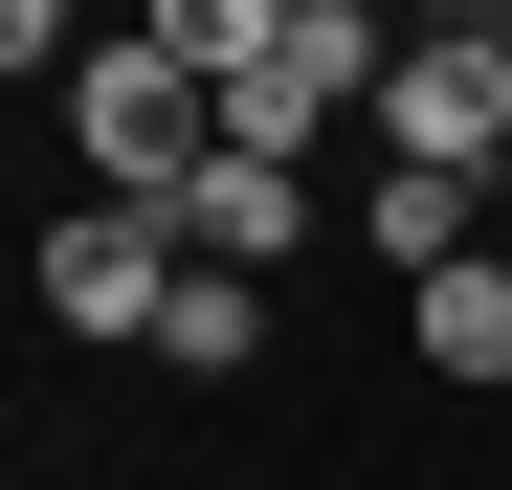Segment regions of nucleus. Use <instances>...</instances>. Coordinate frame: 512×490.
Wrapping results in <instances>:
<instances>
[{
	"mask_svg": "<svg viewBox=\"0 0 512 490\" xmlns=\"http://www.w3.org/2000/svg\"><path fill=\"white\" fill-rule=\"evenodd\" d=\"M379 156H446V179H512V23H490V0L401 23V67H379Z\"/></svg>",
	"mask_w": 512,
	"mask_h": 490,
	"instance_id": "nucleus-1",
	"label": "nucleus"
},
{
	"mask_svg": "<svg viewBox=\"0 0 512 490\" xmlns=\"http://www.w3.org/2000/svg\"><path fill=\"white\" fill-rule=\"evenodd\" d=\"M201 156H223V90H201L179 45L112 23V45H90V201H179Z\"/></svg>",
	"mask_w": 512,
	"mask_h": 490,
	"instance_id": "nucleus-2",
	"label": "nucleus"
},
{
	"mask_svg": "<svg viewBox=\"0 0 512 490\" xmlns=\"http://www.w3.org/2000/svg\"><path fill=\"white\" fill-rule=\"evenodd\" d=\"M179 268H201V245L156 223V201H67V223H45V312H67L90 357H112V335L156 357V312H179Z\"/></svg>",
	"mask_w": 512,
	"mask_h": 490,
	"instance_id": "nucleus-3",
	"label": "nucleus"
},
{
	"mask_svg": "<svg viewBox=\"0 0 512 490\" xmlns=\"http://www.w3.org/2000/svg\"><path fill=\"white\" fill-rule=\"evenodd\" d=\"M379 67H401V23H312V0H290V45L223 67V134L290 156V134H334V112H379Z\"/></svg>",
	"mask_w": 512,
	"mask_h": 490,
	"instance_id": "nucleus-4",
	"label": "nucleus"
},
{
	"mask_svg": "<svg viewBox=\"0 0 512 490\" xmlns=\"http://www.w3.org/2000/svg\"><path fill=\"white\" fill-rule=\"evenodd\" d=\"M156 223H179L201 268H268V290H290V245H312V201H290V156H245V134H223V156H201V179L156 201Z\"/></svg>",
	"mask_w": 512,
	"mask_h": 490,
	"instance_id": "nucleus-5",
	"label": "nucleus"
},
{
	"mask_svg": "<svg viewBox=\"0 0 512 490\" xmlns=\"http://www.w3.org/2000/svg\"><path fill=\"white\" fill-rule=\"evenodd\" d=\"M490 223V179H446V156H379V201H357V245H379V268L423 290V268H446V245Z\"/></svg>",
	"mask_w": 512,
	"mask_h": 490,
	"instance_id": "nucleus-6",
	"label": "nucleus"
},
{
	"mask_svg": "<svg viewBox=\"0 0 512 490\" xmlns=\"http://www.w3.org/2000/svg\"><path fill=\"white\" fill-rule=\"evenodd\" d=\"M401 312H423V357H446V379H512V245H446Z\"/></svg>",
	"mask_w": 512,
	"mask_h": 490,
	"instance_id": "nucleus-7",
	"label": "nucleus"
},
{
	"mask_svg": "<svg viewBox=\"0 0 512 490\" xmlns=\"http://www.w3.org/2000/svg\"><path fill=\"white\" fill-rule=\"evenodd\" d=\"M156 357H179V379H245V357H268V268H179Z\"/></svg>",
	"mask_w": 512,
	"mask_h": 490,
	"instance_id": "nucleus-8",
	"label": "nucleus"
},
{
	"mask_svg": "<svg viewBox=\"0 0 512 490\" xmlns=\"http://www.w3.org/2000/svg\"><path fill=\"white\" fill-rule=\"evenodd\" d=\"M134 45H179L201 90H223V67H268V45H290V0H134Z\"/></svg>",
	"mask_w": 512,
	"mask_h": 490,
	"instance_id": "nucleus-9",
	"label": "nucleus"
},
{
	"mask_svg": "<svg viewBox=\"0 0 512 490\" xmlns=\"http://www.w3.org/2000/svg\"><path fill=\"white\" fill-rule=\"evenodd\" d=\"M23 67H67V0H0V90H23Z\"/></svg>",
	"mask_w": 512,
	"mask_h": 490,
	"instance_id": "nucleus-10",
	"label": "nucleus"
},
{
	"mask_svg": "<svg viewBox=\"0 0 512 490\" xmlns=\"http://www.w3.org/2000/svg\"><path fill=\"white\" fill-rule=\"evenodd\" d=\"M312 23H401V0H312Z\"/></svg>",
	"mask_w": 512,
	"mask_h": 490,
	"instance_id": "nucleus-11",
	"label": "nucleus"
}]
</instances>
